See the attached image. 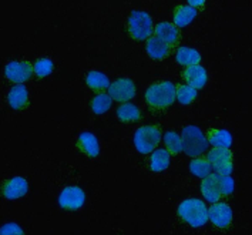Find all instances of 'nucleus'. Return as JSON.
<instances>
[{
    "mask_svg": "<svg viewBox=\"0 0 252 235\" xmlns=\"http://www.w3.org/2000/svg\"><path fill=\"white\" fill-rule=\"evenodd\" d=\"M177 99L175 86L171 81H158L150 86L146 92V100L154 108H165Z\"/></svg>",
    "mask_w": 252,
    "mask_h": 235,
    "instance_id": "obj_1",
    "label": "nucleus"
},
{
    "mask_svg": "<svg viewBox=\"0 0 252 235\" xmlns=\"http://www.w3.org/2000/svg\"><path fill=\"white\" fill-rule=\"evenodd\" d=\"M178 215L191 227H202L208 221V209L202 201L197 198H189L180 204Z\"/></svg>",
    "mask_w": 252,
    "mask_h": 235,
    "instance_id": "obj_2",
    "label": "nucleus"
},
{
    "mask_svg": "<svg viewBox=\"0 0 252 235\" xmlns=\"http://www.w3.org/2000/svg\"><path fill=\"white\" fill-rule=\"evenodd\" d=\"M181 143H183V150L188 156L194 157V158L205 153L208 147V141L204 137L202 131L195 126H187L183 129Z\"/></svg>",
    "mask_w": 252,
    "mask_h": 235,
    "instance_id": "obj_3",
    "label": "nucleus"
},
{
    "mask_svg": "<svg viewBox=\"0 0 252 235\" xmlns=\"http://www.w3.org/2000/svg\"><path fill=\"white\" fill-rule=\"evenodd\" d=\"M161 140V130L157 126H144L135 131L134 144L141 154H150L158 145Z\"/></svg>",
    "mask_w": 252,
    "mask_h": 235,
    "instance_id": "obj_4",
    "label": "nucleus"
},
{
    "mask_svg": "<svg viewBox=\"0 0 252 235\" xmlns=\"http://www.w3.org/2000/svg\"><path fill=\"white\" fill-rule=\"evenodd\" d=\"M128 32L137 41L148 40L153 33V19L146 12H133L128 17Z\"/></svg>",
    "mask_w": 252,
    "mask_h": 235,
    "instance_id": "obj_5",
    "label": "nucleus"
},
{
    "mask_svg": "<svg viewBox=\"0 0 252 235\" xmlns=\"http://www.w3.org/2000/svg\"><path fill=\"white\" fill-rule=\"evenodd\" d=\"M208 161L218 174L229 175L232 172V153L229 148L215 147L208 154Z\"/></svg>",
    "mask_w": 252,
    "mask_h": 235,
    "instance_id": "obj_6",
    "label": "nucleus"
},
{
    "mask_svg": "<svg viewBox=\"0 0 252 235\" xmlns=\"http://www.w3.org/2000/svg\"><path fill=\"white\" fill-rule=\"evenodd\" d=\"M84 201H86L84 191L76 185L66 187L59 197V204L62 205V208L68 209V211L81 208L84 205Z\"/></svg>",
    "mask_w": 252,
    "mask_h": 235,
    "instance_id": "obj_7",
    "label": "nucleus"
},
{
    "mask_svg": "<svg viewBox=\"0 0 252 235\" xmlns=\"http://www.w3.org/2000/svg\"><path fill=\"white\" fill-rule=\"evenodd\" d=\"M108 96L120 103H126L135 96V86L130 78H119L108 87Z\"/></svg>",
    "mask_w": 252,
    "mask_h": 235,
    "instance_id": "obj_8",
    "label": "nucleus"
},
{
    "mask_svg": "<svg viewBox=\"0 0 252 235\" xmlns=\"http://www.w3.org/2000/svg\"><path fill=\"white\" fill-rule=\"evenodd\" d=\"M34 73V66L30 62H12L6 66L4 74L13 83H25L30 80Z\"/></svg>",
    "mask_w": 252,
    "mask_h": 235,
    "instance_id": "obj_9",
    "label": "nucleus"
},
{
    "mask_svg": "<svg viewBox=\"0 0 252 235\" xmlns=\"http://www.w3.org/2000/svg\"><path fill=\"white\" fill-rule=\"evenodd\" d=\"M208 220L218 228H228L232 222V211L224 202H217L208 208Z\"/></svg>",
    "mask_w": 252,
    "mask_h": 235,
    "instance_id": "obj_10",
    "label": "nucleus"
},
{
    "mask_svg": "<svg viewBox=\"0 0 252 235\" xmlns=\"http://www.w3.org/2000/svg\"><path fill=\"white\" fill-rule=\"evenodd\" d=\"M27 190V181L22 177H14L3 184V196L7 200H17L20 197L26 196Z\"/></svg>",
    "mask_w": 252,
    "mask_h": 235,
    "instance_id": "obj_11",
    "label": "nucleus"
},
{
    "mask_svg": "<svg viewBox=\"0 0 252 235\" xmlns=\"http://www.w3.org/2000/svg\"><path fill=\"white\" fill-rule=\"evenodd\" d=\"M183 76H184V78L187 80L188 86L194 87L195 90L202 89V87L207 84V81H208V74H207L205 68L198 65L189 66L186 71L183 73Z\"/></svg>",
    "mask_w": 252,
    "mask_h": 235,
    "instance_id": "obj_12",
    "label": "nucleus"
},
{
    "mask_svg": "<svg viewBox=\"0 0 252 235\" xmlns=\"http://www.w3.org/2000/svg\"><path fill=\"white\" fill-rule=\"evenodd\" d=\"M156 37L171 47L174 44H177L178 40H180V30L173 23L162 22L156 27Z\"/></svg>",
    "mask_w": 252,
    "mask_h": 235,
    "instance_id": "obj_13",
    "label": "nucleus"
},
{
    "mask_svg": "<svg viewBox=\"0 0 252 235\" xmlns=\"http://www.w3.org/2000/svg\"><path fill=\"white\" fill-rule=\"evenodd\" d=\"M77 148L89 157H97L100 153V145L92 133H81L77 140Z\"/></svg>",
    "mask_w": 252,
    "mask_h": 235,
    "instance_id": "obj_14",
    "label": "nucleus"
},
{
    "mask_svg": "<svg viewBox=\"0 0 252 235\" xmlns=\"http://www.w3.org/2000/svg\"><path fill=\"white\" fill-rule=\"evenodd\" d=\"M201 193L210 202H217L221 198V193L218 188L215 174H210L204 178V181L201 184Z\"/></svg>",
    "mask_w": 252,
    "mask_h": 235,
    "instance_id": "obj_15",
    "label": "nucleus"
},
{
    "mask_svg": "<svg viewBox=\"0 0 252 235\" xmlns=\"http://www.w3.org/2000/svg\"><path fill=\"white\" fill-rule=\"evenodd\" d=\"M170 50H171V47L157 37H150L147 41V53L150 57H153L156 60L165 59L170 54Z\"/></svg>",
    "mask_w": 252,
    "mask_h": 235,
    "instance_id": "obj_16",
    "label": "nucleus"
},
{
    "mask_svg": "<svg viewBox=\"0 0 252 235\" xmlns=\"http://www.w3.org/2000/svg\"><path fill=\"white\" fill-rule=\"evenodd\" d=\"M7 100H9L10 107H13L16 110L25 108L27 105V100H29L27 89L25 86H16V87H13V89L9 92Z\"/></svg>",
    "mask_w": 252,
    "mask_h": 235,
    "instance_id": "obj_17",
    "label": "nucleus"
},
{
    "mask_svg": "<svg viewBox=\"0 0 252 235\" xmlns=\"http://www.w3.org/2000/svg\"><path fill=\"white\" fill-rule=\"evenodd\" d=\"M208 143H211L214 147H222V148H228L232 144V135L226 130H221V129H211L208 131L207 135Z\"/></svg>",
    "mask_w": 252,
    "mask_h": 235,
    "instance_id": "obj_18",
    "label": "nucleus"
},
{
    "mask_svg": "<svg viewBox=\"0 0 252 235\" xmlns=\"http://www.w3.org/2000/svg\"><path fill=\"white\" fill-rule=\"evenodd\" d=\"M197 16V10L191 6H180L174 12V23L178 27L188 26Z\"/></svg>",
    "mask_w": 252,
    "mask_h": 235,
    "instance_id": "obj_19",
    "label": "nucleus"
},
{
    "mask_svg": "<svg viewBox=\"0 0 252 235\" xmlns=\"http://www.w3.org/2000/svg\"><path fill=\"white\" fill-rule=\"evenodd\" d=\"M177 62L183 66H197L201 62V54L195 49L191 47H181L178 49L177 56H175Z\"/></svg>",
    "mask_w": 252,
    "mask_h": 235,
    "instance_id": "obj_20",
    "label": "nucleus"
},
{
    "mask_svg": "<svg viewBox=\"0 0 252 235\" xmlns=\"http://www.w3.org/2000/svg\"><path fill=\"white\" fill-rule=\"evenodd\" d=\"M86 81H87V86L94 92H104L110 87V81L107 76L100 71H90L86 77Z\"/></svg>",
    "mask_w": 252,
    "mask_h": 235,
    "instance_id": "obj_21",
    "label": "nucleus"
},
{
    "mask_svg": "<svg viewBox=\"0 0 252 235\" xmlns=\"http://www.w3.org/2000/svg\"><path fill=\"white\" fill-rule=\"evenodd\" d=\"M170 164V153L168 150H164V148H159L157 151L153 153L151 156V170L159 172V171H164Z\"/></svg>",
    "mask_w": 252,
    "mask_h": 235,
    "instance_id": "obj_22",
    "label": "nucleus"
},
{
    "mask_svg": "<svg viewBox=\"0 0 252 235\" xmlns=\"http://www.w3.org/2000/svg\"><path fill=\"white\" fill-rule=\"evenodd\" d=\"M117 117L121 121H127V123H135L141 118V113L140 110L135 107L134 104L130 103H126V104L120 105L119 110H117Z\"/></svg>",
    "mask_w": 252,
    "mask_h": 235,
    "instance_id": "obj_23",
    "label": "nucleus"
},
{
    "mask_svg": "<svg viewBox=\"0 0 252 235\" xmlns=\"http://www.w3.org/2000/svg\"><path fill=\"white\" fill-rule=\"evenodd\" d=\"M189 170L195 177L205 178L207 175L211 174L213 166L210 164V161L207 158H194L189 164Z\"/></svg>",
    "mask_w": 252,
    "mask_h": 235,
    "instance_id": "obj_24",
    "label": "nucleus"
},
{
    "mask_svg": "<svg viewBox=\"0 0 252 235\" xmlns=\"http://www.w3.org/2000/svg\"><path fill=\"white\" fill-rule=\"evenodd\" d=\"M175 93H177V99L181 104H189L197 99V90L187 84H178L175 87Z\"/></svg>",
    "mask_w": 252,
    "mask_h": 235,
    "instance_id": "obj_25",
    "label": "nucleus"
},
{
    "mask_svg": "<svg viewBox=\"0 0 252 235\" xmlns=\"http://www.w3.org/2000/svg\"><path fill=\"white\" fill-rule=\"evenodd\" d=\"M111 100L113 99L108 94L100 93V94H97L93 100H92L90 107H92V110H93L95 114H103V113H106L107 110L111 107Z\"/></svg>",
    "mask_w": 252,
    "mask_h": 235,
    "instance_id": "obj_26",
    "label": "nucleus"
},
{
    "mask_svg": "<svg viewBox=\"0 0 252 235\" xmlns=\"http://www.w3.org/2000/svg\"><path fill=\"white\" fill-rule=\"evenodd\" d=\"M164 141L167 145V150L170 154L177 156L178 153H181L183 150V143H181V137L175 133V131H168L164 137Z\"/></svg>",
    "mask_w": 252,
    "mask_h": 235,
    "instance_id": "obj_27",
    "label": "nucleus"
},
{
    "mask_svg": "<svg viewBox=\"0 0 252 235\" xmlns=\"http://www.w3.org/2000/svg\"><path fill=\"white\" fill-rule=\"evenodd\" d=\"M217 177V183H218V188L221 196H229L234 191V180L229 175H224V174H215Z\"/></svg>",
    "mask_w": 252,
    "mask_h": 235,
    "instance_id": "obj_28",
    "label": "nucleus"
},
{
    "mask_svg": "<svg viewBox=\"0 0 252 235\" xmlns=\"http://www.w3.org/2000/svg\"><path fill=\"white\" fill-rule=\"evenodd\" d=\"M53 71V62L50 59H40L34 65V73L37 77H47Z\"/></svg>",
    "mask_w": 252,
    "mask_h": 235,
    "instance_id": "obj_29",
    "label": "nucleus"
},
{
    "mask_svg": "<svg viewBox=\"0 0 252 235\" xmlns=\"http://www.w3.org/2000/svg\"><path fill=\"white\" fill-rule=\"evenodd\" d=\"M0 234L1 235H7V234H25L23 233V230L19 227V225H16V224H12V222H9V224H6V225H3L1 228H0Z\"/></svg>",
    "mask_w": 252,
    "mask_h": 235,
    "instance_id": "obj_30",
    "label": "nucleus"
},
{
    "mask_svg": "<svg viewBox=\"0 0 252 235\" xmlns=\"http://www.w3.org/2000/svg\"><path fill=\"white\" fill-rule=\"evenodd\" d=\"M188 4H191V7H192V9H195V7H201V6H204V4H205V1H204V0H199V1L189 0V1H188Z\"/></svg>",
    "mask_w": 252,
    "mask_h": 235,
    "instance_id": "obj_31",
    "label": "nucleus"
}]
</instances>
